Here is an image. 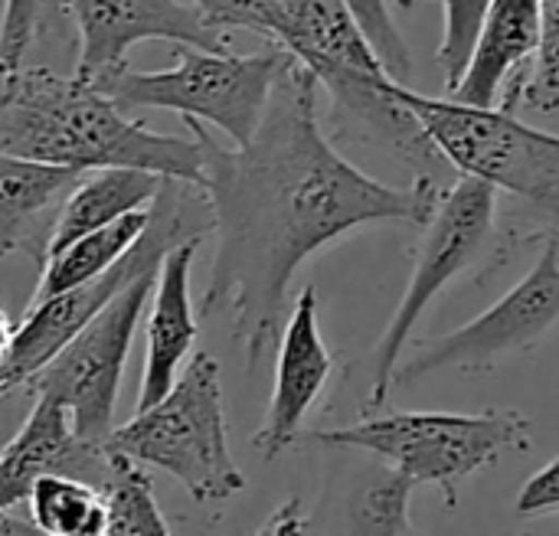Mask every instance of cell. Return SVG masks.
I'll return each instance as SVG.
<instances>
[{
  "mask_svg": "<svg viewBox=\"0 0 559 536\" xmlns=\"http://www.w3.org/2000/svg\"><path fill=\"white\" fill-rule=\"evenodd\" d=\"M318 79L292 59L246 144L223 147L203 121H183L203 154V203L216 255L200 314L226 318L255 373L285 327L295 272L324 246L370 223L423 226L452 180L416 174L390 187L354 167L324 134Z\"/></svg>",
  "mask_w": 559,
  "mask_h": 536,
  "instance_id": "6da1fadb",
  "label": "cell"
},
{
  "mask_svg": "<svg viewBox=\"0 0 559 536\" xmlns=\"http://www.w3.org/2000/svg\"><path fill=\"white\" fill-rule=\"evenodd\" d=\"M0 151L79 174L141 167L190 187L203 183L193 134H160L95 82L33 62L0 65Z\"/></svg>",
  "mask_w": 559,
  "mask_h": 536,
  "instance_id": "7a4b0ae2",
  "label": "cell"
},
{
  "mask_svg": "<svg viewBox=\"0 0 559 536\" xmlns=\"http://www.w3.org/2000/svg\"><path fill=\"white\" fill-rule=\"evenodd\" d=\"M265 39L324 85L334 134L390 151L416 174L445 180L455 170L396 95L400 82L344 0H265Z\"/></svg>",
  "mask_w": 559,
  "mask_h": 536,
  "instance_id": "3957f363",
  "label": "cell"
},
{
  "mask_svg": "<svg viewBox=\"0 0 559 536\" xmlns=\"http://www.w3.org/2000/svg\"><path fill=\"white\" fill-rule=\"evenodd\" d=\"M403 105L419 118L436 147L459 174L488 180L514 196L527 229L518 242H559V134L521 121L508 108H478L396 85Z\"/></svg>",
  "mask_w": 559,
  "mask_h": 536,
  "instance_id": "277c9868",
  "label": "cell"
},
{
  "mask_svg": "<svg viewBox=\"0 0 559 536\" xmlns=\"http://www.w3.org/2000/svg\"><path fill=\"white\" fill-rule=\"evenodd\" d=\"M108 449L134 465L167 472L203 508L246 488V475L229 452L219 364L206 350L187 360L177 383L154 406L134 409L124 426H115Z\"/></svg>",
  "mask_w": 559,
  "mask_h": 536,
  "instance_id": "5b68a950",
  "label": "cell"
},
{
  "mask_svg": "<svg viewBox=\"0 0 559 536\" xmlns=\"http://www.w3.org/2000/svg\"><path fill=\"white\" fill-rule=\"evenodd\" d=\"M311 442L344 452H364L403 472L416 485H436L445 508H459V485L491 468L504 455L534 449V426L514 409L491 413H396L357 426L311 432Z\"/></svg>",
  "mask_w": 559,
  "mask_h": 536,
  "instance_id": "8992f818",
  "label": "cell"
},
{
  "mask_svg": "<svg viewBox=\"0 0 559 536\" xmlns=\"http://www.w3.org/2000/svg\"><path fill=\"white\" fill-rule=\"evenodd\" d=\"M288 65L292 56L278 43L249 56L229 49L177 46L174 65L154 72H134L121 65L102 79L98 88H105L128 111H177L183 121L213 124L233 144H246L255 134L272 88Z\"/></svg>",
  "mask_w": 559,
  "mask_h": 536,
  "instance_id": "52a82bcc",
  "label": "cell"
},
{
  "mask_svg": "<svg viewBox=\"0 0 559 536\" xmlns=\"http://www.w3.org/2000/svg\"><path fill=\"white\" fill-rule=\"evenodd\" d=\"M491 249H498V190L475 174H455L432 216L423 223V239L413 249L409 285L373 347L370 406H383L390 400L403 350L432 301Z\"/></svg>",
  "mask_w": 559,
  "mask_h": 536,
  "instance_id": "ba28073f",
  "label": "cell"
},
{
  "mask_svg": "<svg viewBox=\"0 0 559 536\" xmlns=\"http://www.w3.org/2000/svg\"><path fill=\"white\" fill-rule=\"evenodd\" d=\"M164 255L147 259L111 295V301L43 370H36L20 386L29 400L46 396L66 406L72 429L88 442L105 445L108 436L115 432V403H118L124 364H128L144 305L151 301Z\"/></svg>",
  "mask_w": 559,
  "mask_h": 536,
  "instance_id": "9c48e42d",
  "label": "cell"
},
{
  "mask_svg": "<svg viewBox=\"0 0 559 536\" xmlns=\"http://www.w3.org/2000/svg\"><path fill=\"white\" fill-rule=\"evenodd\" d=\"M559 324V242L547 239L537 265L488 311L468 324L426 337L413 357L400 364L396 386H413L432 373H481L508 357L527 354L550 327Z\"/></svg>",
  "mask_w": 559,
  "mask_h": 536,
  "instance_id": "30bf717a",
  "label": "cell"
},
{
  "mask_svg": "<svg viewBox=\"0 0 559 536\" xmlns=\"http://www.w3.org/2000/svg\"><path fill=\"white\" fill-rule=\"evenodd\" d=\"M69 16L79 36L75 75L95 85L118 72L144 39L229 49V36L206 23L190 0H69Z\"/></svg>",
  "mask_w": 559,
  "mask_h": 536,
  "instance_id": "8fae6325",
  "label": "cell"
},
{
  "mask_svg": "<svg viewBox=\"0 0 559 536\" xmlns=\"http://www.w3.org/2000/svg\"><path fill=\"white\" fill-rule=\"evenodd\" d=\"M128 458L98 442L82 439L72 429L66 406L46 396H33L29 416L20 432L0 452V514L26 504L29 488L43 475H75L105 488Z\"/></svg>",
  "mask_w": 559,
  "mask_h": 536,
  "instance_id": "7c38bea8",
  "label": "cell"
},
{
  "mask_svg": "<svg viewBox=\"0 0 559 536\" xmlns=\"http://www.w3.org/2000/svg\"><path fill=\"white\" fill-rule=\"evenodd\" d=\"M331 370L334 360L321 337V298L314 285H305L278 334L275 386L269 396L265 419L252 436V449L265 462L278 458L301 439L305 419L324 393Z\"/></svg>",
  "mask_w": 559,
  "mask_h": 536,
  "instance_id": "4fadbf2b",
  "label": "cell"
},
{
  "mask_svg": "<svg viewBox=\"0 0 559 536\" xmlns=\"http://www.w3.org/2000/svg\"><path fill=\"white\" fill-rule=\"evenodd\" d=\"M203 233H193L167 249L157 269V282L151 291V314L144 324V370L138 390V409L154 406L187 367V357L197 344L200 324L190 298L193 259Z\"/></svg>",
  "mask_w": 559,
  "mask_h": 536,
  "instance_id": "5bb4252c",
  "label": "cell"
},
{
  "mask_svg": "<svg viewBox=\"0 0 559 536\" xmlns=\"http://www.w3.org/2000/svg\"><path fill=\"white\" fill-rule=\"evenodd\" d=\"M540 43V0H491L465 75L449 98L478 108H518Z\"/></svg>",
  "mask_w": 559,
  "mask_h": 536,
  "instance_id": "9a60e30c",
  "label": "cell"
},
{
  "mask_svg": "<svg viewBox=\"0 0 559 536\" xmlns=\"http://www.w3.org/2000/svg\"><path fill=\"white\" fill-rule=\"evenodd\" d=\"M167 177L141 170V167H95L79 174V180L72 183V190L66 193V200L59 203L43 255L62 249L66 242L102 229L134 210H147V203L157 200V193L164 190Z\"/></svg>",
  "mask_w": 559,
  "mask_h": 536,
  "instance_id": "2e32d148",
  "label": "cell"
},
{
  "mask_svg": "<svg viewBox=\"0 0 559 536\" xmlns=\"http://www.w3.org/2000/svg\"><path fill=\"white\" fill-rule=\"evenodd\" d=\"M75 180L79 170L0 151V259L26 246H36V255L43 252L36 229L49 210H59Z\"/></svg>",
  "mask_w": 559,
  "mask_h": 536,
  "instance_id": "e0dca14e",
  "label": "cell"
},
{
  "mask_svg": "<svg viewBox=\"0 0 559 536\" xmlns=\"http://www.w3.org/2000/svg\"><path fill=\"white\" fill-rule=\"evenodd\" d=\"M154 210H134L102 229H92L72 242H66L62 249L49 252L43 259V272L33 291V301H43L56 291L85 285L98 275H105L108 269H115L147 233Z\"/></svg>",
  "mask_w": 559,
  "mask_h": 536,
  "instance_id": "ac0fdd59",
  "label": "cell"
},
{
  "mask_svg": "<svg viewBox=\"0 0 559 536\" xmlns=\"http://www.w3.org/2000/svg\"><path fill=\"white\" fill-rule=\"evenodd\" d=\"M26 514L39 534H105V491L75 475H43L26 498Z\"/></svg>",
  "mask_w": 559,
  "mask_h": 536,
  "instance_id": "d6986e66",
  "label": "cell"
},
{
  "mask_svg": "<svg viewBox=\"0 0 559 536\" xmlns=\"http://www.w3.org/2000/svg\"><path fill=\"white\" fill-rule=\"evenodd\" d=\"M105 491V536H167L170 524L157 508L141 465L124 462Z\"/></svg>",
  "mask_w": 559,
  "mask_h": 536,
  "instance_id": "ffe728a7",
  "label": "cell"
},
{
  "mask_svg": "<svg viewBox=\"0 0 559 536\" xmlns=\"http://www.w3.org/2000/svg\"><path fill=\"white\" fill-rule=\"evenodd\" d=\"M69 20V0H3L0 65L26 62V52L49 36H62Z\"/></svg>",
  "mask_w": 559,
  "mask_h": 536,
  "instance_id": "44dd1931",
  "label": "cell"
},
{
  "mask_svg": "<svg viewBox=\"0 0 559 536\" xmlns=\"http://www.w3.org/2000/svg\"><path fill=\"white\" fill-rule=\"evenodd\" d=\"M416 488L419 485L413 478L386 465L360 491L357 517L350 527L360 534H416L413 517H409V498Z\"/></svg>",
  "mask_w": 559,
  "mask_h": 536,
  "instance_id": "7402d4cb",
  "label": "cell"
},
{
  "mask_svg": "<svg viewBox=\"0 0 559 536\" xmlns=\"http://www.w3.org/2000/svg\"><path fill=\"white\" fill-rule=\"evenodd\" d=\"M491 0H442V43L436 52V62L445 72V95H452V88L459 85V79L468 69V59L475 52L485 13H488Z\"/></svg>",
  "mask_w": 559,
  "mask_h": 536,
  "instance_id": "603a6c76",
  "label": "cell"
},
{
  "mask_svg": "<svg viewBox=\"0 0 559 536\" xmlns=\"http://www.w3.org/2000/svg\"><path fill=\"white\" fill-rule=\"evenodd\" d=\"M518 105L537 115L559 111V0H540V43Z\"/></svg>",
  "mask_w": 559,
  "mask_h": 536,
  "instance_id": "cb8c5ba5",
  "label": "cell"
},
{
  "mask_svg": "<svg viewBox=\"0 0 559 536\" xmlns=\"http://www.w3.org/2000/svg\"><path fill=\"white\" fill-rule=\"evenodd\" d=\"M350 7V13L357 16L360 29L367 33V39L373 43L377 56L383 59V65L390 69V75L396 82H409L413 75V56H409V46L390 13V3L386 0H344ZM403 10H413L416 0H396Z\"/></svg>",
  "mask_w": 559,
  "mask_h": 536,
  "instance_id": "d4e9b609",
  "label": "cell"
},
{
  "mask_svg": "<svg viewBox=\"0 0 559 536\" xmlns=\"http://www.w3.org/2000/svg\"><path fill=\"white\" fill-rule=\"evenodd\" d=\"M219 33L249 29L265 36V0H190Z\"/></svg>",
  "mask_w": 559,
  "mask_h": 536,
  "instance_id": "484cf974",
  "label": "cell"
},
{
  "mask_svg": "<svg viewBox=\"0 0 559 536\" xmlns=\"http://www.w3.org/2000/svg\"><path fill=\"white\" fill-rule=\"evenodd\" d=\"M559 511V458L544 465L518 495V514L521 517H544Z\"/></svg>",
  "mask_w": 559,
  "mask_h": 536,
  "instance_id": "4316f807",
  "label": "cell"
},
{
  "mask_svg": "<svg viewBox=\"0 0 559 536\" xmlns=\"http://www.w3.org/2000/svg\"><path fill=\"white\" fill-rule=\"evenodd\" d=\"M301 501H288V504H282L269 521H265V527L259 531V534H305L308 531V521L301 517Z\"/></svg>",
  "mask_w": 559,
  "mask_h": 536,
  "instance_id": "83f0119b",
  "label": "cell"
},
{
  "mask_svg": "<svg viewBox=\"0 0 559 536\" xmlns=\"http://www.w3.org/2000/svg\"><path fill=\"white\" fill-rule=\"evenodd\" d=\"M13 334H16V327L10 324L7 311L0 308V373H3V364H7V357H10V344H13Z\"/></svg>",
  "mask_w": 559,
  "mask_h": 536,
  "instance_id": "f1b7e54d",
  "label": "cell"
},
{
  "mask_svg": "<svg viewBox=\"0 0 559 536\" xmlns=\"http://www.w3.org/2000/svg\"><path fill=\"white\" fill-rule=\"evenodd\" d=\"M10 393V383H7V373H0V396Z\"/></svg>",
  "mask_w": 559,
  "mask_h": 536,
  "instance_id": "f546056e",
  "label": "cell"
}]
</instances>
